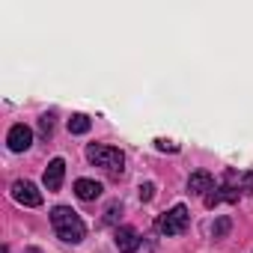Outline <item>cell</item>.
Masks as SVG:
<instances>
[{"label":"cell","mask_w":253,"mask_h":253,"mask_svg":"<svg viewBox=\"0 0 253 253\" xmlns=\"http://www.w3.org/2000/svg\"><path fill=\"white\" fill-rule=\"evenodd\" d=\"M30 143H33V131L27 128V125H24V122L12 125L9 134H6V146H9L12 152H27V149H30Z\"/></svg>","instance_id":"5b68a950"},{"label":"cell","mask_w":253,"mask_h":253,"mask_svg":"<svg viewBox=\"0 0 253 253\" xmlns=\"http://www.w3.org/2000/svg\"><path fill=\"white\" fill-rule=\"evenodd\" d=\"M244 191H253V173H244Z\"/></svg>","instance_id":"ac0fdd59"},{"label":"cell","mask_w":253,"mask_h":253,"mask_svg":"<svg viewBox=\"0 0 253 253\" xmlns=\"http://www.w3.org/2000/svg\"><path fill=\"white\" fill-rule=\"evenodd\" d=\"M101 182H95V179H78L75 182V194H78V200H84V203H92V200H98L101 197Z\"/></svg>","instance_id":"ba28073f"},{"label":"cell","mask_w":253,"mask_h":253,"mask_svg":"<svg viewBox=\"0 0 253 253\" xmlns=\"http://www.w3.org/2000/svg\"><path fill=\"white\" fill-rule=\"evenodd\" d=\"M116 214H122V206H119V203H113V206L104 211V223H116Z\"/></svg>","instance_id":"5bb4252c"},{"label":"cell","mask_w":253,"mask_h":253,"mask_svg":"<svg viewBox=\"0 0 253 253\" xmlns=\"http://www.w3.org/2000/svg\"><path fill=\"white\" fill-rule=\"evenodd\" d=\"M89 125H92V122H89L86 113H75V116L69 119V131H72V134H86Z\"/></svg>","instance_id":"30bf717a"},{"label":"cell","mask_w":253,"mask_h":253,"mask_svg":"<svg viewBox=\"0 0 253 253\" xmlns=\"http://www.w3.org/2000/svg\"><path fill=\"white\" fill-rule=\"evenodd\" d=\"M113 241H116V250H119V253H134V250L140 247V235H137L134 226H116Z\"/></svg>","instance_id":"8992f818"},{"label":"cell","mask_w":253,"mask_h":253,"mask_svg":"<svg viewBox=\"0 0 253 253\" xmlns=\"http://www.w3.org/2000/svg\"><path fill=\"white\" fill-rule=\"evenodd\" d=\"M155 149H158V152H179V146L170 143V140H155Z\"/></svg>","instance_id":"e0dca14e"},{"label":"cell","mask_w":253,"mask_h":253,"mask_svg":"<svg viewBox=\"0 0 253 253\" xmlns=\"http://www.w3.org/2000/svg\"><path fill=\"white\" fill-rule=\"evenodd\" d=\"M39 128H42L45 137H51V131H54V116H51V113H45V116L39 119Z\"/></svg>","instance_id":"4fadbf2b"},{"label":"cell","mask_w":253,"mask_h":253,"mask_svg":"<svg viewBox=\"0 0 253 253\" xmlns=\"http://www.w3.org/2000/svg\"><path fill=\"white\" fill-rule=\"evenodd\" d=\"M24 253H42V250H36V247H30V250H24Z\"/></svg>","instance_id":"d6986e66"},{"label":"cell","mask_w":253,"mask_h":253,"mask_svg":"<svg viewBox=\"0 0 253 253\" xmlns=\"http://www.w3.org/2000/svg\"><path fill=\"white\" fill-rule=\"evenodd\" d=\"M152 197H155V185H152V182H146V185H140V200H143V203H149Z\"/></svg>","instance_id":"9a60e30c"},{"label":"cell","mask_w":253,"mask_h":253,"mask_svg":"<svg viewBox=\"0 0 253 253\" xmlns=\"http://www.w3.org/2000/svg\"><path fill=\"white\" fill-rule=\"evenodd\" d=\"M217 191H220V203H238V188L235 185H223Z\"/></svg>","instance_id":"7c38bea8"},{"label":"cell","mask_w":253,"mask_h":253,"mask_svg":"<svg viewBox=\"0 0 253 253\" xmlns=\"http://www.w3.org/2000/svg\"><path fill=\"white\" fill-rule=\"evenodd\" d=\"M12 197H15V203H21V206H27V209L42 206V191H39L33 182H24V179H18V182L12 185Z\"/></svg>","instance_id":"277c9868"},{"label":"cell","mask_w":253,"mask_h":253,"mask_svg":"<svg viewBox=\"0 0 253 253\" xmlns=\"http://www.w3.org/2000/svg\"><path fill=\"white\" fill-rule=\"evenodd\" d=\"M185 226H188V209L182 203L158 217V232L161 235H179V232H185Z\"/></svg>","instance_id":"3957f363"},{"label":"cell","mask_w":253,"mask_h":253,"mask_svg":"<svg viewBox=\"0 0 253 253\" xmlns=\"http://www.w3.org/2000/svg\"><path fill=\"white\" fill-rule=\"evenodd\" d=\"M86 158H89V164H95V167H104V170H110V173H122V164H125V155H122V149H116V146H104V143H92V146H86Z\"/></svg>","instance_id":"7a4b0ae2"},{"label":"cell","mask_w":253,"mask_h":253,"mask_svg":"<svg viewBox=\"0 0 253 253\" xmlns=\"http://www.w3.org/2000/svg\"><path fill=\"white\" fill-rule=\"evenodd\" d=\"M51 226H54L57 238H63L66 244H78V241H84V235H86L84 220H81L78 211L69 209V206H57V209H51Z\"/></svg>","instance_id":"6da1fadb"},{"label":"cell","mask_w":253,"mask_h":253,"mask_svg":"<svg viewBox=\"0 0 253 253\" xmlns=\"http://www.w3.org/2000/svg\"><path fill=\"white\" fill-rule=\"evenodd\" d=\"M217 203H220V191H217V188H211V191L206 194V209H214Z\"/></svg>","instance_id":"2e32d148"},{"label":"cell","mask_w":253,"mask_h":253,"mask_svg":"<svg viewBox=\"0 0 253 253\" xmlns=\"http://www.w3.org/2000/svg\"><path fill=\"white\" fill-rule=\"evenodd\" d=\"M211 188H214V176L211 173H206V170L191 173V179H188V191L191 194H209Z\"/></svg>","instance_id":"9c48e42d"},{"label":"cell","mask_w":253,"mask_h":253,"mask_svg":"<svg viewBox=\"0 0 253 253\" xmlns=\"http://www.w3.org/2000/svg\"><path fill=\"white\" fill-rule=\"evenodd\" d=\"M63 176H66V161L63 158H54L48 167H45V188L48 191H60L63 188Z\"/></svg>","instance_id":"52a82bcc"},{"label":"cell","mask_w":253,"mask_h":253,"mask_svg":"<svg viewBox=\"0 0 253 253\" xmlns=\"http://www.w3.org/2000/svg\"><path fill=\"white\" fill-rule=\"evenodd\" d=\"M229 226H232V220L223 214V217H217V223L211 226V235H214V238H223V235L229 232Z\"/></svg>","instance_id":"8fae6325"}]
</instances>
